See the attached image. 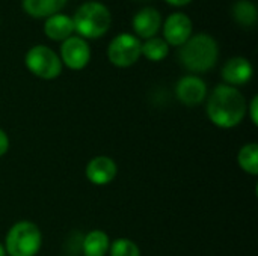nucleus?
<instances>
[{"mask_svg":"<svg viewBox=\"0 0 258 256\" xmlns=\"http://www.w3.org/2000/svg\"><path fill=\"white\" fill-rule=\"evenodd\" d=\"M246 98L239 91L228 84H218L210 97H207V116L210 122L219 128L230 130L242 124L246 116Z\"/></svg>","mask_w":258,"mask_h":256,"instance_id":"1","label":"nucleus"},{"mask_svg":"<svg viewBox=\"0 0 258 256\" xmlns=\"http://www.w3.org/2000/svg\"><path fill=\"white\" fill-rule=\"evenodd\" d=\"M219 59L218 41L206 33H194L180 48L178 60L192 74H203L216 66Z\"/></svg>","mask_w":258,"mask_h":256,"instance_id":"2","label":"nucleus"},{"mask_svg":"<svg viewBox=\"0 0 258 256\" xmlns=\"http://www.w3.org/2000/svg\"><path fill=\"white\" fill-rule=\"evenodd\" d=\"M74 33L83 39H98L104 36L112 26L110 9L98 2L88 0L82 3L73 15Z\"/></svg>","mask_w":258,"mask_h":256,"instance_id":"3","label":"nucleus"},{"mask_svg":"<svg viewBox=\"0 0 258 256\" xmlns=\"http://www.w3.org/2000/svg\"><path fill=\"white\" fill-rule=\"evenodd\" d=\"M42 246V234L38 225L29 220L14 223L5 238V250L9 256H36Z\"/></svg>","mask_w":258,"mask_h":256,"instance_id":"4","label":"nucleus"},{"mask_svg":"<svg viewBox=\"0 0 258 256\" xmlns=\"http://www.w3.org/2000/svg\"><path fill=\"white\" fill-rule=\"evenodd\" d=\"M24 65L30 74L41 80H54L63 69L59 54L44 44H36L26 51Z\"/></svg>","mask_w":258,"mask_h":256,"instance_id":"5","label":"nucleus"},{"mask_svg":"<svg viewBox=\"0 0 258 256\" xmlns=\"http://www.w3.org/2000/svg\"><path fill=\"white\" fill-rule=\"evenodd\" d=\"M141 45L142 41L133 33H118L107 45V59L116 68H130L142 57Z\"/></svg>","mask_w":258,"mask_h":256,"instance_id":"6","label":"nucleus"},{"mask_svg":"<svg viewBox=\"0 0 258 256\" xmlns=\"http://www.w3.org/2000/svg\"><path fill=\"white\" fill-rule=\"evenodd\" d=\"M92 50L86 39L73 35L68 39L60 42L59 57L63 66L71 71H82L91 62Z\"/></svg>","mask_w":258,"mask_h":256,"instance_id":"7","label":"nucleus"},{"mask_svg":"<svg viewBox=\"0 0 258 256\" xmlns=\"http://www.w3.org/2000/svg\"><path fill=\"white\" fill-rule=\"evenodd\" d=\"M162 38L169 47H181L194 35V23L183 11L169 14L162 23Z\"/></svg>","mask_w":258,"mask_h":256,"instance_id":"8","label":"nucleus"},{"mask_svg":"<svg viewBox=\"0 0 258 256\" xmlns=\"http://www.w3.org/2000/svg\"><path fill=\"white\" fill-rule=\"evenodd\" d=\"M207 95H209V89L206 81L195 74L183 75L175 84L177 100L187 107L200 106L207 100Z\"/></svg>","mask_w":258,"mask_h":256,"instance_id":"9","label":"nucleus"},{"mask_svg":"<svg viewBox=\"0 0 258 256\" xmlns=\"http://www.w3.org/2000/svg\"><path fill=\"white\" fill-rule=\"evenodd\" d=\"M163 17L159 9L153 6H145L139 9L132 18V29L133 35L139 39H150L159 35L162 29Z\"/></svg>","mask_w":258,"mask_h":256,"instance_id":"10","label":"nucleus"},{"mask_svg":"<svg viewBox=\"0 0 258 256\" xmlns=\"http://www.w3.org/2000/svg\"><path fill=\"white\" fill-rule=\"evenodd\" d=\"M221 77L224 80V84L239 88L251 81V78L254 77V66L249 59L243 56H234L224 63L221 69Z\"/></svg>","mask_w":258,"mask_h":256,"instance_id":"11","label":"nucleus"},{"mask_svg":"<svg viewBox=\"0 0 258 256\" xmlns=\"http://www.w3.org/2000/svg\"><path fill=\"white\" fill-rule=\"evenodd\" d=\"M118 174V166L113 158L107 155H97L91 158L86 164L85 175L89 183L94 186H107L110 184Z\"/></svg>","mask_w":258,"mask_h":256,"instance_id":"12","label":"nucleus"},{"mask_svg":"<svg viewBox=\"0 0 258 256\" xmlns=\"http://www.w3.org/2000/svg\"><path fill=\"white\" fill-rule=\"evenodd\" d=\"M44 33L50 41L62 42L74 33L73 17L63 12H57L44 20Z\"/></svg>","mask_w":258,"mask_h":256,"instance_id":"13","label":"nucleus"},{"mask_svg":"<svg viewBox=\"0 0 258 256\" xmlns=\"http://www.w3.org/2000/svg\"><path fill=\"white\" fill-rule=\"evenodd\" d=\"M68 0H21L23 11L32 18H48L62 12Z\"/></svg>","mask_w":258,"mask_h":256,"instance_id":"14","label":"nucleus"},{"mask_svg":"<svg viewBox=\"0 0 258 256\" xmlns=\"http://www.w3.org/2000/svg\"><path fill=\"white\" fill-rule=\"evenodd\" d=\"M110 238L101 229H94L85 235L82 241V250L85 256H106L109 253Z\"/></svg>","mask_w":258,"mask_h":256,"instance_id":"15","label":"nucleus"},{"mask_svg":"<svg viewBox=\"0 0 258 256\" xmlns=\"http://www.w3.org/2000/svg\"><path fill=\"white\" fill-rule=\"evenodd\" d=\"M231 15L237 24L242 27H252L257 24L258 11L254 2L251 0H237L231 6Z\"/></svg>","mask_w":258,"mask_h":256,"instance_id":"16","label":"nucleus"},{"mask_svg":"<svg viewBox=\"0 0 258 256\" xmlns=\"http://www.w3.org/2000/svg\"><path fill=\"white\" fill-rule=\"evenodd\" d=\"M169 50L171 47L162 36H154V38L142 41L141 56L150 62H162L168 57Z\"/></svg>","mask_w":258,"mask_h":256,"instance_id":"17","label":"nucleus"},{"mask_svg":"<svg viewBox=\"0 0 258 256\" xmlns=\"http://www.w3.org/2000/svg\"><path fill=\"white\" fill-rule=\"evenodd\" d=\"M237 163L243 172L248 175H258V145L255 142L246 143L240 148L237 154Z\"/></svg>","mask_w":258,"mask_h":256,"instance_id":"18","label":"nucleus"},{"mask_svg":"<svg viewBox=\"0 0 258 256\" xmlns=\"http://www.w3.org/2000/svg\"><path fill=\"white\" fill-rule=\"evenodd\" d=\"M109 255L110 256H141V249L139 246L125 237L116 238L113 241H110V247H109Z\"/></svg>","mask_w":258,"mask_h":256,"instance_id":"19","label":"nucleus"},{"mask_svg":"<svg viewBox=\"0 0 258 256\" xmlns=\"http://www.w3.org/2000/svg\"><path fill=\"white\" fill-rule=\"evenodd\" d=\"M246 115H249V119L252 125H258V97L254 95L251 101L246 106Z\"/></svg>","mask_w":258,"mask_h":256,"instance_id":"20","label":"nucleus"},{"mask_svg":"<svg viewBox=\"0 0 258 256\" xmlns=\"http://www.w3.org/2000/svg\"><path fill=\"white\" fill-rule=\"evenodd\" d=\"M9 146H11L9 137L6 134V131L0 128V157H3L9 151Z\"/></svg>","mask_w":258,"mask_h":256,"instance_id":"21","label":"nucleus"},{"mask_svg":"<svg viewBox=\"0 0 258 256\" xmlns=\"http://www.w3.org/2000/svg\"><path fill=\"white\" fill-rule=\"evenodd\" d=\"M169 6H174V8H183V6H187L192 0H165Z\"/></svg>","mask_w":258,"mask_h":256,"instance_id":"22","label":"nucleus"},{"mask_svg":"<svg viewBox=\"0 0 258 256\" xmlns=\"http://www.w3.org/2000/svg\"><path fill=\"white\" fill-rule=\"evenodd\" d=\"M0 256H6V250H5V247H3L2 243H0Z\"/></svg>","mask_w":258,"mask_h":256,"instance_id":"23","label":"nucleus"}]
</instances>
